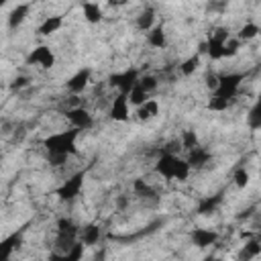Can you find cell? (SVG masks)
I'll use <instances>...</instances> for the list:
<instances>
[{"mask_svg": "<svg viewBox=\"0 0 261 261\" xmlns=\"http://www.w3.org/2000/svg\"><path fill=\"white\" fill-rule=\"evenodd\" d=\"M24 86H29V77H24V75L14 77V80H12V84H10V88H12V90H20V88H24Z\"/></svg>", "mask_w": 261, "mask_h": 261, "instance_id": "36", "label": "cell"}, {"mask_svg": "<svg viewBox=\"0 0 261 261\" xmlns=\"http://www.w3.org/2000/svg\"><path fill=\"white\" fill-rule=\"evenodd\" d=\"M220 202H222V194L208 196V198L200 200V204H198V214H212V212L218 208Z\"/></svg>", "mask_w": 261, "mask_h": 261, "instance_id": "23", "label": "cell"}, {"mask_svg": "<svg viewBox=\"0 0 261 261\" xmlns=\"http://www.w3.org/2000/svg\"><path fill=\"white\" fill-rule=\"evenodd\" d=\"M153 27H155V12L153 8H147L137 16V29L143 33H149Z\"/></svg>", "mask_w": 261, "mask_h": 261, "instance_id": "22", "label": "cell"}, {"mask_svg": "<svg viewBox=\"0 0 261 261\" xmlns=\"http://www.w3.org/2000/svg\"><path fill=\"white\" fill-rule=\"evenodd\" d=\"M90 75H92V71L86 67V69H80L75 75H71L69 80H67V90L71 92V94H82L86 88H88V84H90Z\"/></svg>", "mask_w": 261, "mask_h": 261, "instance_id": "12", "label": "cell"}, {"mask_svg": "<svg viewBox=\"0 0 261 261\" xmlns=\"http://www.w3.org/2000/svg\"><path fill=\"white\" fill-rule=\"evenodd\" d=\"M137 86H139L143 92L151 94L153 90H157L159 82H157V77H155V75H139V80H137Z\"/></svg>", "mask_w": 261, "mask_h": 261, "instance_id": "30", "label": "cell"}, {"mask_svg": "<svg viewBox=\"0 0 261 261\" xmlns=\"http://www.w3.org/2000/svg\"><path fill=\"white\" fill-rule=\"evenodd\" d=\"M84 251H86V247L77 241L71 249H67V251H63V253H51L49 255V261H82V257H84Z\"/></svg>", "mask_w": 261, "mask_h": 261, "instance_id": "14", "label": "cell"}, {"mask_svg": "<svg viewBox=\"0 0 261 261\" xmlns=\"http://www.w3.org/2000/svg\"><path fill=\"white\" fill-rule=\"evenodd\" d=\"M20 239H22L20 232H12V234H8L6 239L0 241V261H8L10 259V255L14 253V249H18Z\"/></svg>", "mask_w": 261, "mask_h": 261, "instance_id": "15", "label": "cell"}, {"mask_svg": "<svg viewBox=\"0 0 261 261\" xmlns=\"http://www.w3.org/2000/svg\"><path fill=\"white\" fill-rule=\"evenodd\" d=\"M147 43L155 49H163L167 45V37H165V31L161 24H155L149 33H147Z\"/></svg>", "mask_w": 261, "mask_h": 261, "instance_id": "17", "label": "cell"}, {"mask_svg": "<svg viewBox=\"0 0 261 261\" xmlns=\"http://www.w3.org/2000/svg\"><path fill=\"white\" fill-rule=\"evenodd\" d=\"M104 255H106V253H104V249H102L100 253H96V257H94V259H96V261H102V259H104Z\"/></svg>", "mask_w": 261, "mask_h": 261, "instance_id": "39", "label": "cell"}, {"mask_svg": "<svg viewBox=\"0 0 261 261\" xmlns=\"http://www.w3.org/2000/svg\"><path fill=\"white\" fill-rule=\"evenodd\" d=\"M257 35H259V24H257V22H245V24L241 27L237 39L243 43V41H251V39H255Z\"/></svg>", "mask_w": 261, "mask_h": 261, "instance_id": "25", "label": "cell"}, {"mask_svg": "<svg viewBox=\"0 0 261 261\" xmlns=\"http://www.w3.org/2000/svg\"><path fill=\"white\" fill-rule=\"evenodd\" d=\"M29 63L39 65L43 69H51L55 65V53L47 45H39L29 53Z\"/></svg>", "mask_w": 261, "mask_h": 261, "instance_id": "7", "label": "cell"}, {"mask_svg": "<svg viewBox=\"0 0 261 261\" xmlns=\"http://www.w3.org/2000/svg\"><path fill=\"white\" fill-rule=\"evenodd\" d=\"M210 157H212V153H210L206 147L198 145V147H194V149L188 151V155H186V163L190 165V169H202V167L210 161Z\"/></svg>", "mask_w": 261, "mask_h": 261, "instance_id": "9", "label": "cell"}, {"mask_svg": "<svg viewBox=\"0 0 261 261\" xmlns=\"http://www.w3.org/2000/svg\"><path fill=\"white\" fill-rule=\"evenodd\" d=\"M65 118L71 122V128H77V130H88L92 124H94V118L92 114L84 108V106H73L65 112Z\"/></svg>", "mask_w": 261, "mask_h": 261, "instance_id": "6", "label": "cell"}, {"mask_svg": "<svg viewBox=\"0 0 261 261\" xmlns=\"http://www.w3.org/2000/svg\"><path fill=\"white\" fill-rule=\"evenodd\" d=\"M228 39H230L228 29H224V27L216 29V31L208 37V41H206V55H208L210 59H222V49H224V43H226Z\"/></svg>", "mask_w": 261, "mask_h": 261, "instance_id": "4", "label": "cell"}, {"mask_svg": "<svg viewBox=\"0 0 261 261\" xmlns=\"http://www.w3.org/2000/svg\"><path fill=\"white\" fill-rule=\"evenodd\" d=\"M204 261H222V259H218V257H206Z\"/></svg>", "mask_w": 261, "mask_h": 261, "instance_id": "40", "label": "cell"}, {"mask_svg": "<svg viewBox=\"0 0 261 261\" xmlns=\"http://www.w3.org/2000/svg\"><path fill=\"white\" fill-rule=\"evenodd\" d=\"M126 98H128V104H130V106L139 108L141 104H145V102L149 100V94H147V92H143L139 86H135V88L128 92V96H126Z\"/></svg>", "mask_w": 261, "mask_h": 261, "instance_id": "27", "label": "cell"}, {"mask_svg": "<svg viewBox=\"0 0 261 261\" xmlns=\"http://www.w3.org/2000/svg\"><path fill=\"white\" fill-rule=\"evenodd\" d=\"M126 202H128V200H126L124 196H120V198L116 200V206H118V208H124V206H126Z\"/></svg>", "mask_w": 261, "mask_h": 261, "instance_id": "38", "label": "cell"}, {"mask_svg": "<svg viewBox=\"0 0 261 261\" xmlns=\"http://www.w3.org/2000/svg\"><path fill=\"white\" fill-rule=\"evenodd\" d=\"M84 177H86V173H84V171H77V173H73L69 179H65V184L55 192V194L59 196V200L71 202L73 198H77L80 192H82V188H84Z\"/></svg>", "mask_w": 261, "mask_h": 261, "instance_id": "5", "label": "cell"}, {"mask_svg": "<svg viewBox=\"0 0 261 261\" xmlns=\"http://www.w3.org/2000/svg\"><path fill=\"white\" fill-rule=\"evenodd\" d=\"M4 4H6V2H4V0H0V8H2V6H4Z\"/></svg>", "mask_w": 261, "mask_h": 261, "instance_id": "41", "label": "cell"}, {"mask_svg": "<svg viewBox=\"0 0 261 261\" xmlns=\"http://www.w3.org/2000/svg\"><path fill=\"white\" fill-rule=\"evenodd\" d=\"M102 239V228L100 224H86L84 228H80V234H77V241L84 245V247H94L98 245Z\"/></svg>", "mask_w": 261, "mask_h": 261, "instance_id": "10", "label": "cell"}, {"mask_svg": "<svg viewBox=\"0 0 261 261\" xmlns=\"http://www.w3.org/2000/svg\"><path fill=\"white\" fill-rule=\"evenodd\" d=\"M216 84H218V75H208V77H206V86H208L212 92L216 90Z\"/></svg>", "mask_w": 261, "mask_h": 261, "instance_id": "37", "label": "cell"}, {"mask_svg": "<svg viewBox=\"0 0 261 261\" xmlns=\"http://www.w3.org/2000/svg\"><path fill=\"white\" fill-rule=\"evenodd\" d=\"M241 45H243V43H241L237 37H230V39L224 43V49H222V57H234V55L239 53Z\"/></svg>", "mask_w": 261, "mask_h": 261, "instance_id": "32", "label": "cell"}, {"mask_svg": "<svg viewBox=\"0 0 261 261\" xmlns=\"http://www.w3.org/2000/svg\"><path fill=\"white\" fill-rule=\"evenodd\" d=\"M228 104L230 102H226V100H222V98H210V102H208V108L210 110H214V112H220V110H226L228 108Z\"/></svg>", "mask_w": 261, "mask_h": 261, "instance_id": "34", "label": "cell"}, {"mask_svg": "<svg viewBox=\"0 0 261 261\" xmlns=\"http://www.w3.org/2000/svg\"><path fill=\"white\" fill-rule=\"evenodd\" d=\"M133 192H135V196H139V198H155L157 194H155V190L147 184V179H135L133 181Z\"/></svg>", "mask_w": 261, "mask_h": 261, "instance_id": "24", "label": "cell"}, {"mask_svg": "<svg viewBox=\"0 0 261 261\" xmlns=\"http://www.w3.org/2000/svg\"><path fill=\"white\" fill-rule=\"evenodd\" d=\"M61 27H63V18H61V16H47V18L41 22V27H39V35L49 37V35L57 33Z\"/></svg>", "mask_w": 261, "mask_h": 261, "instance_id": "21", "label": "cell"}, {"mask_svg": "<svg viewBox=\"0 0 261 261\" xmlns=\"http://www.w3.org/2000/svg\"><path fill=\"white\" fill-rule=\"evenodd\" d=\"M137 80H139V71L137 69H124L120 73H112L108 77V86L110 88H116L118 94H126L137 86Z\"/></svg>", "mask_w": 261, "mask_h": 261, "instance_id": "3", "label": "cell"}, {"mask_svg": "<svg viewBox=\"0 0 261 261\" xmlns=\"http://www.w3.org/2000/svg\"><path fill=\"white\" fill-rule=\"evenodd\" d=\"M29 10H31V4H16V6L10 10L8 18H6V20H8V29H16V27H20V24L24 22Z\"/></svg>", "mask_w": 261, "mask_h": 261, "instance_id": "16", "label": "cell"}, {"mask_svg": "<svg viewBox=\"0 0 261 261\" xmlns=\"http://www.w3.org/2000/svg\"><path fill=\"white\" fill-rule=\"evenodd\" d=\"M82 10H84V18H86L88 22H92V24L100 22L102 16H104V12H102V8H100L98 2H84V4H82Z\"/></svg>", "mask_w": 261, "mask_h": 261, "instance_id": "19", "label": "cell"}, {"mask_svg": "<svg viewBox=\"0 0 261 261\" xmlns=\"http://www.w3.org/2000/svg\"><path fill=\"white\" fill-rule=\"evenodd\" d=\"M259 255H261V243H259V239H249L245 243L243 251L239 253V261H251V259H255Z\"/></svg>", "mask_w": 261, "mask_h": 261, "instance_id": "18", "label": "cell"}, {"mask_svg": "<svg viewBox=\"0 0 261 261\" xmlns=\"http://www.w3.org/2000/svg\"><path fill=\"white\" fill-rule=\"evenodd\" d=\"M198 65H200V55L196 53V55H192V57H188L186 61L179 63V73L181 75H192L198 69Z\"/></svg>", "mask_w": 261, "mask_h": 261, "instance_id": "28", "label": "cell"}, {"mask_svg": "<svg viewBox=\"0 0 261 261\" xmlns=\"http://www.w3.org/2000/svg\"><path fill=\"white\" fill-rule=\"evenodd\" d=\"M192 241H194L196 247L206 249V247H212L218 241V232L210 230V228H194L192 230Z\"/></svg>", "mask_w": 261, "mask_h": 261, "instance_id": "13", "label": "cell"}, {"mask_svg": "<svg viewBox=\"0 0 261 261\" xmlns=\"http://www.w3.org/2000/svg\"><path fill=\"white\" fill-rule=\"evenodd\" d=\"M232 179H234V186H237V188H247L249 181H251V175H249V171H247L245 167H239V169L234 171Z\"/></svg>", "mask_w": 261, "mask_h": 261, "instance_id": "33", "label": "cell"}, {"mask_svg": "<svg viewBox=\"0 0 261 261\" xmlns=\"http://www.w3.org/2000/svg\"><path fill=\"white\" fill-rule=\"evenodd\" d=\"M175 161L177 155H159L155 161V171L163 177V179H173V169H175Z\"/></svg>", "mask_w": 261, "mask_h": 261, "instance_id": "11", "label": "cell"}, {"mask_svg": "<svg viewBox=\"0 0 261 261\" xmlns=\"http://www.w3.org/2000/svg\"><path fill=\"white\" fill-rule=\"evenodd\" d=\"M190 165L186 163V159H181V157H177V161H175V169H173V179L175 181H186L188 179V175H190Z\"/></svg>", "mask_w": 261, "mask_h": 261, "instance_id": "29", "label": "cell"}, {"mask_svg": "<svg viewBox=\"0 0 261 261\" xmlns=\"http://www.w3.org/2000/svg\"><path fill=\"white\" fill-rule=\"evenodd\" d=\"M198 145H200V141H198L196 130L188 128V130H184V133H181V137H179V147H181V149L190 151V149H194V147H198Z\"/></svg>", "mask_w": 261, "mask_h": 261, "instance_id": "26", "label": "cell"}, {"mask_svg": "<svg viewBox=\"0 0 261 261\" xmlns=\"http://www.w3.org/2000/svg\"><path fill=\"white\" fill-rule=\"evenodd\" d=\"M77 135L80 130L77 128H69V130H59L55 135H49L43 145L47 149L49 155H73L77 149H75V141H77Z\"/></svg>", "mask_w": 261, "mask_h": 261, "instance_id": "1", "label": "cell"}, {"mask_svg": "<svg viewBox=\"0 0 261 261\" xmlns=\"http://www.w3.org/2000/svg\"><path fill=\"white\" fill-rule=\"evenodd\" d=\"M67 155H49L47 153V161H49V165H53V167H59V165H63V163H67Z\"/></svg>", "mask_w": 261, "mask_h": 261, "instance_id": "35", "label": "cell"}, {"mask_svg": "<svg viewBox=\"0 0 261 261\" xmlns=\"http://www.w3.org/2000/svg\"><path fill=\"white\" fill-rule=\"evenodd\" d=\"M247 122H249V126H251L253 130L261 128V104H259V102L249 110V114H247Z\"/></svg>", "mask_w": 261, "mask_h": 261, "instance_id": "31", "label": "cell"}, {"mask_svg": "<svg viewBox=\"0 0 261 261\" xmlns=\"http://www.w3.org/2000/svg\"><path fill=\"white\" fill-rule=\"evenodd\" d=\"M110 118L116 120V122H124V120L130 118V104H128L126 94H118V96L112 100V106H110Z\"/></svg>", "mask_w": 261, "mask_h": 261, "instance_id": "8", "label": "cell"}, {"mask_svg": "<svg viewBox=\"0 0 261 261\" xmlns=\"http://www.w3.org/2000/svg\"><path fill=\"white\" fill-rule=\"evenodd\" d=\"M157 114H159V102L153 100V98H149L145 104H141V106L137 108L139 120H149V118H155Z\"/></svg>", "mask_w": 261, "mask_h": 261, "instance_id": "20", "label": "cell"}, {"mask_svg": "<svg viewBox=\"0 0 261 261\" xmlns=\"http://www.w3.org/2000/svg\"><path fill=\"white\" fill-rule=\"evenodd\" d=\"M243 80H245L243 73H224V75H218V84H216V90L212 92V96L230 102L237 96Z\"/></svg>", "mask_w": 261, "mask_h": 261, "instance_id": "2", "label": "cell"}]
</instances>
